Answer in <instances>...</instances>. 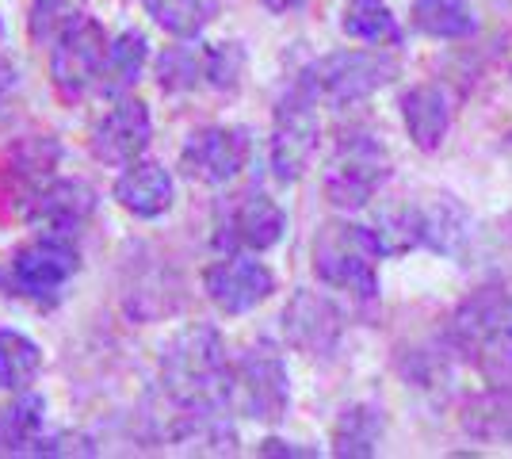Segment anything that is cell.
<instances>
[{"label":"cell","instance_id":"cell-22","mask_svg":"<svg viewBox=\"0 0 512 459\" xmlns=\"http://www.w3.org/2000/svg\"><path fill=\"white\" fill-rule=\"evenodd\" d=\"M413 27L428 39H467L478 31L470 0H413Z\"/></svg>","mask_w":512,"mask_h":459},{"label":"cell","instance_id":"cell-26","mask_svg":"<svg viewBox=\"0 0 512 459\" xmlns=\"http://www.w3.org/2000/svg\"><path fill=\"white\" fill-rule=\"evenodd\" d=\"M157 81L169 92H192L207 81V46H169L157 58Z\"/></svg>","mask_w":512,"mask_h":459},{"label":"cell","instance_id":"cell-14","mask_svg":"<svg viewBox=\"0 0 512 459\" xmlns=\"http://www.w3.org/2000/svg\"><path fill=\"white\" fill-rule=\"evenodd\" d=\"M283 333L306 356H333L344 337V314L333 299L302 287L283 310Z\"/></svg>","mask_w":512,"mask_h":459},{"label":"cell","instance_id":"cell-13","mask_svg":"<svg viewBox=\"0 0 512 459\" xmlns=\"http://www.w3.org/2000/svg\"><path fill=\"white\" fill-rule=\"evenodd\" d=\"M283 230H287V215H283V207H279L276 199L264 196V192H249V196H241L226 211V219H222L218 234H214V245L230 249V253L234 249L264 253V249L279 245Z\"/></svg>","mask_w":512,"mask_h":459},{"label":"cell","instance_id":"cell-33","mask_svg":"<svg viewBox=\"0 0 512 459\" xmlns=\"http://www.w3.org/2000/svg\"><path fill=\"white\" fill-rule=\"evenodd\" d=\"M306 0H264V8L268 12H276V16H283V12H295V8H302Z\"/></svg>","mask_w":512,"mask_h":459},{"label":"cell","instance_id":"cell-1","mask_svg":"<svg viewBox=\"0 0 512 459\" xmlns=\"http://www.w3.org/2000/svg\"><path fill=\"white\" fill-rule=\"evenodd\" d=\"M234 364L214 326H192L161 349V387L172 410H230Z\"/></svg>","mask_w":512,"mask_h":459},{"label":"cell","instance_id":"cell-15","mask_svg":"<svg viewBox=\"0 0 512 459\" xmlns=\"http://www.w3.org/2000/svg\"><path fill=\"white\" fill-rule=\"evenodd\" d=\"M150 138V108L142 100H119L92 127V157L104 161V165H130L150 150Z\"/></svg>","mask_w":512,"mask_h":459},{"label":"cell","instance_id":"cell-31","mask_svg":"<svg viewBox=\"0 0 512 459\" xmlns=\"http://www.w3.org/2000/svg\"><path fill=\"white\" fill-rule=\"evenodd\" d=\"M16 88H20V69L12 66V62H4V58H0V119L8 115V104H12Z\"/></svg>","mask_w":512,"mask_h":459},{"label":"cell","instance_id":"cell-28","mask_svg":"<svg viewBox=\"0 0 512 459\" xmlns=\"http://www.w3.org/2000/svg\"><path fill=\"white\" fill-rule=\"evenodd\" d=\"M77 20H85V0H35L27 27L39 46H54Z\"/></svg>","mask_w":512,"mask_h":459},{"label":"cell","instance_id":"cell-16","mask_svg":"<svg viewBox=\"0 0 512 459\" xmlns=\"http://www.w3.org/2000/svg\"><path fill=\"white\" fill-rule=\"evenodd\" d=\"M172 173L161 165V161H130L123 165V176L115 180V199L119 207L138 215V219H161L172 207Z\"/></svg>","mask_w":512,"mask_h":459},{"label":"cell","instance_id":"cell-12","mask_svg":"<svg viewBox=\"0 0 512 459\" xmlns=\"http://www.w3.org/2000/svg\"><path fill=\"white\" fill-rule=\"evenodd\" d=\"M96 211V192L85 180H46L35 196L27 199L23 219L39 234L73 238Z\"/></svg>","mask_w":512,"mask_h":459},{"label":"cell","instance_id":"cell-3","mask_svg":"<svg viewBox=\"0 0 512 459\" xmlns=\"http://www.w3.org/2000/svg\"><path fill=\"white\" fill-rule=\"evenodd\" d=\"M379 249L367 234V226H352V222H325L314 238V272L321 284L360 295V299H375L379 291Z\"/></svg>","mask_w":512,"mask_h":459},{"label":"cell","instance_id":"cell-24","mask_svg":"<svg viewBox=\"0 0 512 459\" xmlns=\"http://www.w3.org/2000/svg\"><path fill=\"white\" fill-rule=\"evenodd\" d=\"M344 35L356 39V43H371V46H398L402 43V31H398V20L394 12L386 8L383 0H352L344 8Z\"/></svg>","mask_w":512,"mask_h":459},{"label":"cell","instance_id":"cell-34","mask_svg":"<svg viewBox=\"0 0 512 459\" xmlns=\"http://www.w3.org/2000/svg\"><path fill=\"white\" fill-rule=\"evenodd\" d=\"M0 39H4V23H0Z\"/></svg>","mask_w":512,"mask_h":459},{"label":"cell","instance_id":"cell-6","mask_svg":"<svg viewBox=\"0 0 512 459\" xmlns=\"http://www.w3.org/2000/svg\"><path fill=\"white\" fill-rule=\"evenodd\" d=\"M77 272H81V253H77L73 238H54V234H39L4 268L8 291L20 299H31L35 306L58 303Z\"/></svg>","mask_w":512,"mask_h":459},{"label":"cell","instance_id":"cell-5","mask_svg":"<svg viewBox=\"0 0 512 459\" xmlns=\"http://www.w3.org/2000/svg\"><path fill=\"white\" fill-rule=\"evenodd\" d=\"M394 73H398V62L379 50H337V54L318 58L299 81L325 104L348 108V104L367 100L371 92L390 85Z\"/></svg>","mask_w":512,"mask_h":459},{"label":"cell","instance_id":"cell-18","mask_svg":"<svg viewBox=\"0 0 512 459\" xmlns=\"http://www.w3.org/2000/svg\"><path fill=\"white\" fill-rule=\"evenodd\" d=\"M46 402L39 394H20L0 410V456H43Z\"/></svg>","mask_w":512,"mask_h":459},{"label":"cell","instance_id":"cell-32","mask_svg":"<svg viewBox=\"0 0 512 459\" xmlns=\"http://www.w3.org/2000/svg\"><path fill=\"white\" fill-rule=\"evenodd\" d=\"M256 456H318L314 448H299V444H291V440H264L260 448H256Z\"/></svg>","mask_w":512,"mask_h":459},{"label":"cell","instance_id":"cell-8","mask_svg":"<svg viewBox=\"0 0 512 459\" xmlns=\"http://www.w3.org/2000/svg\"><path fill=\"white\" fill-rule=\"evenodd\" d=\"M386 180H390L386 150L367 134H352L333 150L325 165V199L341 211H360L379 196Z\"/></svg>","mask_w":512,"mask_h":459},{"label":"cell","instance_id":"cell-27","mask_svg":"<svg viewBox=\"0 0 512 459\" xmlns=\"http://www.w3.org/2000/svg\"><path fill=\"white\" fill-rule=\"evenodd\" d=\"M470 437H482V440H509L512 444V391L509 387H497L493 394L478 398L474 406L463 417Z\"/></svg>","mask_w":512,"mask_h":459},{"label":"cell","instance_id":"cell-19","mask_svg":"<svg viewBox=\"0 0 512 459\" xmlns=\"http://www.w3.org/2000/svg\"><path fill=\"white\" fill-rule=\"evenodd\" d=\"M383 410L371 406V402H356L348 406L337 425H333V456L341 459H367L379 452V440H383Z\"/></svg>","mask_w":512,"mask_h":459},{"label":"cell","instance_id":"cell-17","mask_svg":"<svg viewBox=\"0 0 512 459\" xmlns=\"http://www.w3.org/2000/svg\"><path fill=\"white\" fill-rule=\"evenodd\" d=\"M402 119H406V131L417 150H425V153L440 150L451 131L448 96L436 85L409 88L406 96H402Z\"/></svg>","mask_w":512,"mask_h":459},{"label":"cell","instance_id":"cell-10","mask_svg":"<svg viewBox=\"0 0 512 459\" xmlns=\"http://www.w3.org/2000/svg\"><path fill=\"white\" fill-rule=\"evenodd\" d=\"M249 153H253L249 127H203L184 142L180 169L188 180L218 188V184H230L249 165Z\"/></svg>","mask_w":512,"mask_h":459},{"label":"cell","instance_id":"cell-23","mask_svg":"<svg viewBox=\"0 0 512 459\" xmlns=\"http://www.w3.org/2000/svg\"><path fill=\"white\" fill-rule=\"evenodd\" d=\"M43 372V352L20 329H0V391H27Z\"/></svg>","mask_w":512,"mask_h":459},{"label":"cell","instance_id":"cell-25","mask_svg":"<svg viewBox=\"0 0 512 459\" xmlns=\"http://www.w3.org/2000/svg\"><path fill=\"white\" fill-rule=\"evenodd\" d=\"M142 4L153 16V23L176 39H195L214 16L211 0H142Z\"/></svg>","mask_w":512,"mask_h":459},{"label":"cell","instance_id":"cell-29","mask_svg":"<svg viewBox=\"0 0 512 459\" xmlns=\"http://www.w3.org/2000/svg\"><path fill=\"white\" fill-rule=\"evenodd\" d=\"M463 238H467V211L455 199L425 207V245H432L436 253H455Z\"/></svg>","mask_w":512,"mask_h":459},{"label":"cell","instance_id":"cell-20","mask_svg":"<svg viewBox=\"0 0 512 459\" xmlns=\"http://www.w3.org/2000/svg\"><path fill=\"white\" fill-rule=\"evenodd\" d=\"M367 234L375 241L379 257H402L409 249L425 245V207H413V203L386 207L367 226Z\"/></svg>","mask_w":512,"mask_h":459},{"label":"cell","instance_id":"cell-4","mask_svg":"<svg viewBox=\"0 0 512 459\" xmlns=\"http://www.w3.org/2000/svg\"><path fill=\"white\" fill-rule=\"evenodd\" d=\"M318 96L310 88L295 85L283 92L276 104V123H272V142H268V161L279 184H295L314 165L321 142V119H318Z\"/></svg>","mask_w":512,"mask_h":459},{"label":"cell","instance_id":"cell-11","mask_svg":"<svg viewBox=\"0 0 512 459\" xmlns=\"http://www.w3.org/2000/svg\"><path fill=\"white\" fill-rule=\"evenodd\" d=\"M203 287H207V299L222 314H249V310L272 299L276 276H272L268 264L253 261L245 253H230V257H222L207 268Z\"/></svg>","mask_w":512,"mask_h":459},{"label":"cell","instance_id":"cell-21","mask_svg":"<svg viewBox=\"0 0 512 459\" xmlns=\"http://www.w3.org/2000/svg\"><path fill=\"white\" fill-rule=\"evenodd\" d=\"M146 62H150V43H146V35H142V31H123V35L111 43V50H107V62H104V73H100L96 92H100V96H127L130 88L138 85Z\"/></svg>","mask_w":512,"mask_h":459},{"label":"cell","instance_id":"cell-30","mask_svg":"<svg viewBox=\"0 0 512 459\" xmlns=\"http://www.w3.org/2000/svg\"><path fill=\"white\" fill-rule=\"evenodd\" d=\"M245 73V50L237 43L207 46V85L214 88H237Z\"/></svg>","mask_w":512,"mask_h":459},{"label":"cell","instance_id":"cell-2","mask_svg":"<svg viewBox=\"0 0 512 459\" xmlns=\"http://www.w3.org/2000/svg\"><path fill=\"white\" fill-rule=\"evenodd\" d=\"M448 345L474 360L497 387L512 383V303L493 287L455 310L448 326Z\"/></svg>","mask_w":512,"mask_h":459},{"label":"cell","instance_id":"cell-7","mask_svg":"<svg viewBox=\"0 0 512 459\" xmlns=\"http://www.w3.org/2000/svg\"><path fill=\"white\" fill-rule=\"evenodd\" d=\"M230 406H237L253 421H264V425L283 421L287 406H291V379H287V364L272 341H256L234 364Z\"/></svg>","mask_w":512,"mask_h":459},{"label":"cell","instance_id":"cell-9","mask_svg":"<svg viewBox=\"0 0 512 459\" xmlns=\"http://www.w3.org/2000/svg\"><path fill=\"white\" fill-rule=\"evenodd\" d=\"M107 50L111 39L96 20H77L62 39L54 43L50 54V81L62 92L65 100H81L92 88L100 85V73H104Z\"/></svg>","mask_w":512,"mask_h":459}]
</instances>
